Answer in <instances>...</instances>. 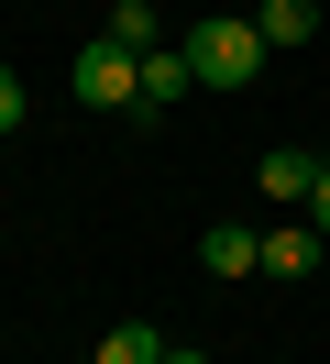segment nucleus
<instances>
[{"mask_svg":"<svg viewBox=\"0 0 330 364\" xmlns=\"http://www.w3.org/2000/svg\"><path fill=\"white\" fill-rule=\"evenodd\" d=\"M253 188H264V199H275V210H308V188H319V166H308L297 144H275V155L253 166Z\"/></svg>","mask_w":330,"mask_h":364,"instance_id":"obj_4","label":"nucleus"},{"mask_svg":"<svg viewBox=\"0 0 330 364\" xmlns=\"http://www.w3.org/2000/svg\"><path fill=\"white\" fill-rule=\"evenodd\" d=\"M319 221H275V232H264V276H308V265H319Z\"/></svg>","mask_w":330,"mask_h":364,"instance_id":"obj_5","label":"nucleus"},{"mask_svg":"<svg viewBox=\"0 0 330 364\" xmlns=\"http://www.w3.org/2000/svg\"><path fill=\"white\" fill-rule=\"evenodd\" d=\"M308 221H319V243H330V166H319V188H308Z\"/></svg>","mask_w":330,"mask_h":364,"instance_id":"obj_11","label":"nucleus"},{"mask_svg":"<svg viewBox=\"0 0 330 364\" xmlns=\"http://www.w3.org/2000/svg\"><path fill=\"white\" fill-rule=\"evenodd\" d=\"M198 265H209V276H264V232L253 221H209V232H198Z\"/></svg>","mask_w":330,"mask_h":364,"instance_id":"obj_3","label":"nucleus"},{"mask_svg":"<svg viewBox=\"0 0 330 364\" xmlns=\"http://www.w3.org/2000/svg\"><path fill=\"white\" fill-rule=\"evenodd\" d=\"M22 111H33V89H22V77H11V67H0V144H11V133H22Z\"/></svg>","mask_w":330,"mask_h":364,"instance_id":"obj_10","label":"nucleus"},{"mask_svg":"<svg viewBox=\"0 0 330 364\" xmlns=\"http://www.w3.org/2000/svg\"><path fill=\"white\" fill-rule=\"evenodd\" d=\"M253 33H264L275 55H297L308 33H319V0H264V11H253Z\"/></svg>","mask_w":330,"mask_h":364,"instance_id":"obj_6","label":"nucleus"},{"mask_svg":"<svg viewBox=\"0 0 330 364\" xmlns=\"http://www.w3.org/2000/svg\"><path fill=\"white\" fill-rule=\"evenodd\" d=\"M165 353H176V342L154 331V320H121V331L99 342V364H165Z\"/></svg>","mask_w":330,"mask_h":364,"instance_id":"obj_9","label":"nucleus"},{"mask_svg":"<svg viewBox=\"0 0 330 364\" xmlns=\"http://www.w3.org/2000/svg\"><path fill=\"white\" fill-rule=\"evenodd\" d=\"M187 89H198L187 45H154V55H143V111H165V100H187Z\"/></svg>","mask_w":330,"mask_h":364,"instance_id":"obj_7","label":"nucleus"},{"mask_svg":"<svg viewBox=\"0 0 330 364\" xmlns=\"http://www.w3.org/2000/svg\"><path fill=\"white\" fill-rule=\"evenodd\" d=\"M165 364H198V353H165Z\"/></svg>","mask_w":330,"mask_h":364,"instance_id":"obj_12","label":"nucleus"},{"mask_svg":"<svg viewBox=\"0 0 330 364\" xmlns=\"http://www.w3.org/2000/svg\"><path fill=\"white\" fill-rule=\"evenodd\" d=\"M187 45V67H198V89H253L264 67H275V45L253 33V11H209V23H187L176 33Z\"/></svg>","mask_w":330,"mask_h":364,"instance_id":"obj_1","label":"nucleus"},{"mask_svg":"<svg viewBox=\"0 0 330 364\" xmlns=\"http://www.w3.org/2000/svg\"><path fill=\"white\" fill-rule=\"evenodd\" d=\"M110 45H132V55H154V45H165V11H154V0H110Z\"/></svg>","mask_w":330,"mask_h":364,"instance_id":"obj_8","label":"nucleus"},{"mask_svg":"<svg viewBox=\"0 0 330 364\" xmlns=\"http://www.w3.org/2000/svg\"><path fill=\"white\" fill-rule=\"evenodd\" d=\"M66 89H77L88 111H143V55L99 33V45H77V67H66Z\"/></svg>","mask_w":330,"mask_h":364,"instance_id":"obj_2","label":"nucleus"}]
</instances>
